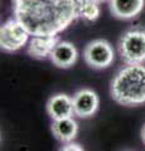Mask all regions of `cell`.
Listing matches in <instances>:
<instances>
[{"instance_id": "8", "label": "cell", "mask_w": 145, "mask_h": 151, "mask_svg": "<svg viewBox=\"0 0 145 151\" xmlns=\"http://www.w3.org/2000/svg\"><path fill=\"white\" fill-rule=\"evenodd\" d=\"M77 57V49L71 42L59 40L49 58L58 68H69L76 63Z\"/></svg>"}, {"instance_id": "11", "label": "cell", "mask_w": 145, "mask_h": 151, "mask_svg": "<svg viewBox=\"0 0 145 151\" xmlns=\"http://www.w3.org/2000/svg\"><path fill=\"white\" fill-rule=\"evenodd\" d=\"M52 132L57 140L62 142H71L78 134V125L73 117L56 120L52 124Z\"/></svg>"}, {"instance_id": "6", "label": "cell", "mask_w": 145, "mask_h": 151, "mask_svg": "<svg viewBox=\"0 0 145 151\" xmlns=\"http://www.w3.org/2000/svg\"><path fill=\"white\" fill-rule=\"evenodd\" d=\"M74 115L81 119H88L93 116L100 106V98L97 93L92 89L83 88L79 89L72 97Z\"/></svg>"}, {"instance_id": "15", "label": "cell", "mask_w": 145, "mask_h": 151, "mask_svg": "<svg viewBox=\"0 0 145 151\" xmlns=\"http://www.w3.org/2000/svg\"><path fill=\"white\" fill-rule=\"evenodd\" d=\"M96 1H97V3H100V1H104V0H96Z\"/></svg>"}, {"instance_id": "9", "label": "cell", "mask_w": 145, "mask_h": 151, "mask_svg": "<svg viewBox=\"0 0 145 151\" xmlns=\"http://www.w3.org/2000/svg\"><path fill=\"white\" fill-rule=\"evenodd\" d=\"M59 38L56 37H33L28 44V54L37 59H44L50 57L56 45L58 44Z\"/></svg>"}, {"instance_id": "7", "label": "cell", "mask_w": 145, "mask_h": 151, "mask_svg": "<svg viewBox=\"0 0 145 151\" xmlns=\"http://www.w3.org/2000/svg\"><path fill=\"white\" fill-rule=\"evenodd\" d=\"M47 112L53 121L72 117L74 115L72 97L66 93L54 94L47 102Z\"/></svg>"}, {"instance_id": "13", "label": "cell", "mask_w": 145, "mask_h": 151, "mask_svg": "<svg viewBox=\"0 0 145 151\" xmlns=\"http://www.w3.org/2000/svg\"><path fill=\"white\" fill-rule=\"evenodd\" d=\"M59 151H85L78 144L74 142H67L66 145H63L62 147L59 149Z\"/></svg>"}, {"instance_id": "2", "label": "cell", "mask_w": 145, "mask_h": 151, "mask_svg": "<svg viewBox=\"0 0 145 151\" xmlns=\"http://www.w3.org/2000/svg\"><path fill=\"white\" fill-rule=\"evenodd\" d=\"M110 93L115 102L123 106L145 103V65L126 64L114 76Z\"/></svg>"}, {"instance_id": "4", "label": "cell", "mask_w": 145, "mask_h": 151, "mask_svg": "<svg viewBox=\"0 0 145 151\" xmlns=\"http://www.w3.org/2000/svg\"><path fill=\"white\" fill-rule=\"evenodd\" d=\"M83 59L91 68L104 69L110 67L115 60V50L107 40L95 39L86 45Z\"/></svg>"}, {"instance_id": "12", "label": "cell", "mask_w": 145, "mask_h": 151, "mask_svg": "<svg viewBox=\"0 0 145 151\" xmlns=\"http://www.w3.org/2000/svg\"><path fill=\"white\" fill-rule=\"evenodd\" d=\"M78 18L86 22H95L100 17V6L96 0H76Z\"/></svg>"}, {"instance_id": "1", "label": "cell", "mask_w": 145, "mask_h": 151, "mask_svg": "<svg viewBox=\"0 0 145 151\" xmlns=\"http://www.w3.org/2000/svg\"><path fill=\"white\" fill-rule=\"evenodd\" d=\"M14 18L33 37H56L78 18L76 0H12Z\"/></svg>"}, {"instance_id": "3", "label": "cell", "mask_w": 145, "mask_h": 151, "mask_svg": "<svg viewBox=\"0 0 145 151\" xmlns=\"http://www.w3.org/2000/svg\"><path fill=\"white\" fill-rule=\"evenodd\" d=\"M119 53L126 64H144L145 62V30L133 28L126 30L119 40Z\"/></svg>"}, {"instance_id": "10", "label": "cell", "mask_w": 145, "mask_h": 151, "mask_svg": "<svg viewBox=\"0 0 145 151\" xmlns=\"http://www.w3.org/2000/svg\"><path fill=\"white\" fill-rule=\"evenodd\" d=\"M145 0H110L111 13L119 19H133L141 13Z\"/></svg>"}, {"instance_id": "5", "label": "cell", "mask_w": 145, "mask_h": 151, "mask_svg": "<svg viewBox=\"0 0 145 151\" xmlns=\"http://www.w3.org/2000/svg\"><path fill=\"white\" fill-rule=\"evenodd\" d=\"M29 35L15 18L9 19L0 28V47L5 52H15L27 44Z\"/></svg>"}, {"instance_id": "14", "label": "cell", "mask_w": 145, "mask_h": 151, "mask_svg": "<svg viewBox=\"0 0 145 151\" xmlns=\"http://www.w3.org/2000/svg\"><path fill=\"white\" fill-rule=\"evenodd\" d=\"M141 139H143V142L145 144V125H144L143 130H141Z\"/></svg>"}]
</instances>
